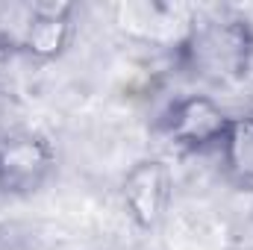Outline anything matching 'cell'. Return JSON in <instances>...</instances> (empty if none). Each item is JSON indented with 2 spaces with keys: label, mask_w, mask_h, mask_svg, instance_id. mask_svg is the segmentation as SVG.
Returning a JSON list of instances; mask_svg holds the SVG:
<instances>
[{
  "label": "cell",
  "mask_w": 253,
  "mask_h": 250,
  "mask_svg": "<svg viewBox=\"0 0 253 250\" xmlns=\"http://www.w3.org/2000/svg\"><path fill=\"white\" fill-rule=\"evenodd\" d=\"M174 65L200 85H239L253 68V21L233 9L189 18L174 42Z\"/></svg>",
  "instance_id": "1"
},
{
  "label": "cell",
  "mask_w": 253,
  "mask_h": 250,
  "mask_svg": "<svg viewBox=\"0 0 253 250\" xmlns=\"http://www.w3.org/2000/svg\"><path fill=\"white\" fill-rule=\"evenodd\" d=\"M230 118H233V112L212 94L189 91V94L174 97L162 109L159 132L174 150H180L186 156L215 153L230 126Z\"/></svg>",
  "instance_id": "2"
},
{
  "label": "cell",
  "mask_w": 253,
  "mask_h": 250,
  "mask_svg": "<svg viewBox=\"0 0 253 250\" xmlns=\"http://www.w3.org/2000/svg\"><path fill=\"white\" fill-rule=\"evenodd\" d=\"M59 153L42 129H9L0 135V194L33 197L56 174Z\"/></svg>",
  "instance_id": "3"
},
{
  "label": "cell",
  "mask_w": 253,
  "mask_h": 250,
  "mask_svg": "<svg viewBox=\"0 0 253 250\" xmlns=\"http://www.w3.org/2000/svg\"><path fill=\"white\" fill-rule=\"evenodd\" d=\"M174 203V174L162 156H138L121 177V206L135 230L153 233Z\"/></svg>",
  "instance_id": "4"
},
{
  "label": "cell",
  "mask_w": 253,
  "mask_h": 250,
  "mask_svg": "<svg viewBox=\"0 0 253 250\" xmlns=\"http://www.w3.org/2000/svg\"><path fill=\"white\" fill-rule=\"evenodd\" d=\"M77 33V9L71 3H36L27 9L12 47L30 62L50 65L62 59Z\"/></svg>",
  "instance_id": "5"
},
{
  "label": "cell",
  "mask_w": 253,
  "mask_h": 250,
  "mask_svg": "<svg viewBox=\"0 0 253 250\" xmlns=\"http://www.w3.org/2000/svg\"><path fill=\"white\" fill-rule=\"evenodd\" d=\"M215 153L224 180L242 194H253V109L233 112Z\"/></svg>",
  "instance_id": "6"
}]
</instances>
